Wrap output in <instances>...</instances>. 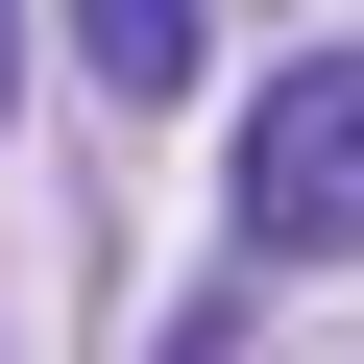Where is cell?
Masks as SVG:
<instances>
[{
  "mask_svg": "<svg viewBox=\"0 0 364 364\" xmlns=\"http://www.w3.org/2000/svg\"><path fill=\"white\" fill-rule=\"evenodd\" d=\"M219 195H243V267H364V49H291L243 97Z\"/></svg>",
  "mask_w": 364,
  "mask_h": 364,
  "instance_id": "obj_1",
  "label": "cell"
},
{
  "mask_svg": "<svg viewBox=\"0 0 364 364\" xmlns=\"http://www.w3.org/2000/svg\"><path fill=\"white\" fill-rule=\"evenodd\" d=\"M195 49H219L195 0H73V73H97L122 122H170V97H195Z\"/></svg>",
  "mask_w": 364,
  "mask_h": 364,
  "instance_id": "obj_2",
  "label": "cell"
},
{
  "mask_svg": "<svg viewBox=\"0 0 364 364\" xmlns=\"http://www.w3.org/2000/svg\"><path fill=\"white\" fill-rule=\"evenodd\" d=\"M0 97H25V0H0Z\"/></svg>",
  "mask_w": 364,
  "mask_h": 364,
  "instance_id": "obj_3",
  "label": "cell"
}]
</instances>
